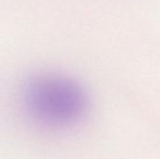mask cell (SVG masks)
<instances>
[{
  "label": "cell",
  "instance_id": "obj_1",
  "mask_svg": "<svg viewBox=\"0 0 160 159\" xmlns=\"http://www.w3.org/2000/svg\"><path fill=\"white\" fill-rule=\"evenodd\" d=\"M22 105L30 117L49 127H67L81 121L88 99L82 86L55 73L31 77L23 85Z\"/></svg>",
  "mask_w": 160,
  "mask_h": 159
}]
</instances>
